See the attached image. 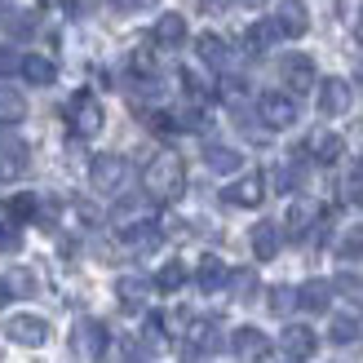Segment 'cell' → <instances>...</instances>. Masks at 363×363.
Wrapping results in <instances>:
<instances>
[{
  "instance_id": "cell-1",
  "label": "cell",
  "mask_w": 363,
  "mask_h": 363,
  "mask_svg": "<svg viewBox=\"0 0 363 363\" xmlns=\"http://www.w3.org/2000/svg\"><path fill=\"white\" fill-rule=\"evenodd\" d=\"M142 191H147L151 199H160V204L177 199L182 191H186V169H182V160L173 151H160L151 164L142 169Z\"/></svg>"
},
{
  "instance_id": "cell-2",
  "label": "cell",
  "mask_w": 363,
  "mask_h": 363,
  "mask_svg": "<svg viewBox=\"0 0 363 363\" xmlns=\"http://www.w3.org/2000/svg\"><path fill=\"white\" fill-rule=\"evenodd\" d=\"M102 102L94 94H76L67 102V124H71V133L76 138H98L102 133Z\"/></svg>"
},
{
  "instance_id": "cell-3",
  "label": "cell",
  "mask_w": 363,
  "mask_h": 363,
  "mask_svg": "<svg viewBox=\"0 0 363 363\" xmlns=\"http://www.w3.org/2000/svg\"><path fill=\"white\" fill-rule=\"evenodd\" d=\"M257 116H262L266 129H293V124H297V102L275 89V94H262L257 98Z\"/></svg>"
},
{
  "instance_id": "cell-4",
  "label": "cell",
  "mask_w": 363,
  "mask_h": 363,
  "mask_svg": "<svg viewBox=\"0 0 363 363\" xmlns=\"http://www.w3.org/2000/svg\"><path fill=\"white\" fill-rule=\"evenodd\" d=\"M279 76L288 84V98H293V94H311V89L319 84L315 80V58H306V53H288V58L279 62Z\"/></svg>"
},
{
  "instance_id": "cell-5",
  "label": "cell",
  "mask_w": 363,
  "mask_h": 363,
  "mask_svg": "<svg viewBox=\"0 0 363 363\" xmlns=\"http://www.w3.org/2000/svg\"><path fill=\"white\" fill-rule=\"evenodd\" d=\"M27 169H31V151H27V142H18L13 133H0V182L23 177Z\"/></svg>"
},
{
  "instance_id": "cell-6",
  "label": "cell",
  "mask_w": 363,
  "mask_h": 363,
  "mask_svg": "<svg viewBox=\"0 0 363 363\" xmlns=\"http://www.w3.org/2000/svg\"><path fill=\"white\" fill-rule=\"evenodd\" d=\"M124 177H129V164H124L120 155H98L94 164H89V182H94V191H120Z\"/></svg>"
},
{
  "instance_id": "cell-7",
  "label": "cell",
  "mask_w": 363,
  "mask_h": 363,
  "mask_svg": "<svg viewBox=\"0 0 363 363\" xmlns=\"http://www.w3.org/2000/svg\"><path fill=\"white\" fill-rule=\"evenodd\" d=\"M5 337L18 341V346H45V341H49V323L40 315H13V319H5Z\"/></svg>"
},
{
  "instance_id": "cell-8",
  "label": "cell",
  "mask_w": 363,
  "mask_h": 363,
  "mask_svg": "<svg viewBox=\"0 0 363 363\" xmlns=\"http://www.w3.org/2000/svg\"><path fill=\"white\" fill-rule=\"evenodd\" d=\"M315 89H319V111L328 116V120H333V116H346V111H350L354 94H350V84H346V80L328 76V80H319Z\"/></svg>"
},
{
  "instance_id": "cell-9",
  "label": "cell",
  "mask_w": 363,
  "mask_h": 363,
  "mask_svg": "<svg viewBox=\"0 0 363 363\" xmlns=\"http://www.w3.org/2000/svg\"><path fill=\"white\" fill-rule=\"evenodd\" d=\"M262 199H266V177L262 173H244L240 182L226 186V204H235V208H257Z\"/></svg>"
},
{
  "instance_id": "cell-10",
  "label": "cell",
  "mask_w": 363,
  "mask_h": 363,
  "mask_svg": "<svg viewBox=\"0 0 363 363\" xmlns=\"http://www.w3.org/2000/svg\"><path fill=\"white\" fill-rule=\"evenodd\" d=\"M297 155H311L315 164H337V160L346 155V142H341L337 133H328V129H319V133L306 138V147H301Z\"/></svg>"
},
{
  "instance_id": "cell-11",
  "label": "cell",
  "mask_w": 363,
  "mask_h": 363,
  "mask_svg": "<svg viewBox=\"0 0 363 363\" xmlns=\"http://www.w3.org/2000/svg\"><path fill=\"white\" fill-rule=\"evenodd\" d=\"M315 346H319V341H315V333L306 328V323H288V328L279 333V350L293 363H306V359L315 354Z\"/></svg>"
},
{
  "instance_id": "cell-12",
  "label": "cell",
  "mask_w": 363,
  "mask_h": 363,
  "mask_svg": "<svg viewBox=\"0 0 363 363\" xmlns=\"http://www.w3.org/2000/svg\"><path fill=\"white\" fill-rule=\"evenodd\" d=\"M230 350L240 354L244 363H262V359L270 354V341H266L262 328H235V333H230Z\"/></svg>"
},
{
  "instance_id": "cell-13",
  "label": "cell",
  "mask_w": 363,
  "mask_h": 363,
  "mask_svg": "<svg viewBox=\"0 0 363 363\" xmlns=\"http://www.w3.org/2000/svg\"><path fill=\"white\" fill-rule=\"evenodd\" d=\"M275 27H279V35H293V40L311 31V18H306V5H301V0H279Z\"/></svg>"
},
{
  "instance_id": "cell-14",
  "label": "cell",
  "mask_w": 363,
  "mask_h": 363,
  "mask_svg": "<svg viewBox=\"0 0 363 363\" xmlns=\"http://www.w3.org/2000/svg\"><path fill=\"white\" fill-rule=\"evenodd\" d=\"M151 40L160 49H177L182 40H186V18H182V13H160L155 27H151Z\"/></svg>"
},
{
  "instance_id": "cell-15",
  "label": "cell",
  "mask_w": 363,
  "mask_h": 363,
  "mask_svg": "<svg viewBox=\"0 0 363 363\" xmlns=\"http://www.w3.org/2000/svg\"><path fill=\"white\" fill-rule=\"evenodd\" d=\"M315 222H319L315 199H293V208H288V217H284V230L301 240V235H315Z\"/></svg>"
},
{
  "instance_id": "cell-16",
  "label": "cell",
  "mask_w": 363,
  "mask_h": 363,
  "mask_svg": "<svg viewBox=\"0 0 363 363\" xmlns=\"http://www.w3.org/2000/svg\"><path fill=\"white\" fill-rule=\"evenodd\" d=\"M279 244H284V230L275 222H257V226H252V252H257V262L279 257Z\"/></svg>"
},
{
  "instance_id": "cell-17",
  "label": "cell",
  "mask_w": 363,
  "mask_h": 363,
  "mask_svg": "<svg viewBox=\"0 0 363 363\" xmlns=\"http://www.w3.org/2000/svg\"><path fill=\"white\" fill-rule=\"evenodd\" d=\"M328 301H333V284L328 279H311V284L297 288V306H301V311H311V315L328 311Z\"/></svg>"
},
{
  "instance_id": "cell-18",
  "label": "cell",
  "mask_w": 363,
  "mask_h": 363,
  "mask_svg": "<svg viewBox=\"0 0 363 363\" xmlns=\"http://www.w3.org/2000/svg\"><path fill=\"white\" fill-rule=\"evenodd\" d=\"M204 164L213 173H240L244 169V155L235 151V147H222V142H208V147H204Z\"/></svg>"
},
{
  "instance_id": "cell-19",
  "label": "cell",
  "mask_w": 363,
  "mask_h": 363,
  "mask_svg": "<svg viewBox=\"0 0 363 363\" xmlns=\"http://www.w3.org/2000/svg\"><path fill=\"white\" fill-rule=\"evenodd\" d=\"M147 293H151V284L138 279V275H120V284H116V297H120L124 311H142V306H147Z\"/></svg>"
},
{
  "instance_id": "cell-20",
  "label": "cell",
  "mask_w": 363,
  "mask_h": 363,
  "mask_svg": "<svg viewBox=\"0 0 363 363\" xmlns=\"http://www.w3.org/2000/svg\"><path fill=\"white\" fill-rule=\"evenodd\" d=\"M270 45H279V27H275V18H262V23H252L244 31V49L248 53H266Z\"/></svg>"
},
{
  "instance_id": "cell-21",
  "label": "cell",
  "mask_w": 363,
  "mask_h": 363,
  "mask_svg": "<svg viewBox=\"0 0 363 363\" xmlns=\"http://www.w3.org/2000/svg\"><path fill=\"white\" fill-rule=\"evenodd\" d=\"M226 279H230V270H226L222 257H204V262L195 266V284L204 288V293H217V288H226Z\"/></svg>"
},
{
  "instance_id": "cell-22",
  "label": "cell",
  "mask_w": 363,
  "mask_h": 363,
  "mask_svg": "<svg viewBox=\"0 0 363 363\" xmlns=\"http://www.w3.org/2000/svg\"><path fill=\"white\" fill-rule=\"evenodd\" d=\"M18 71H23V80H27V84H53V76H58L53 58H40V53H23Z\"/></svg>"
},
{
  "instance_id": "cell-23",
  "label": "cell",
  "mask_w": 363,
  "mask_h": 363,
  "mask_svg": "<svg viewBox=\"0 0 363 363\" xmlns=\"http://www.w3.org/2000/svg\"><path fill=\"white\" fill-rule=\"evenodd\" d=\"M186 341H191V350H199V354H213L217 346H222V333H217V323H208V319H199V323H191V333H186Z\"/></svg>"
},
{
  "instance_id": "cell-24",
  "label": "cell",
  "mask_w": 363,
  "mask_h": 363,
  "mask_svg": "<svg viewBox=\"0 0 363 363\" xmlns=\"http://www.w3.org/2000/svg\"><path fill=\"white\" fill-rule=\"evenodd\" d=\"M18 120H27V98L9 84H0V124H18Z\"/></svg>"
},
{
  "instance_id": "cell-25",
  "label": "cell",
  "mask_w": 363,
  "mask_h": 363,
  "mask_svg": "<svg viewBox=\"0 0 363 363\" xmlns=\"http://www.w3.org/2000/svg\"><path fill=\"white\" fill-rule=\"evenodd\" d=\"M328 337L337 341V346H354V341L363 337V323H359L354 315H333V323H328Z\"/></svg>"
},
{
  "instance_id": "cell-26",
  "label": "cell",
  "mask_w": 363,
  "mask_h": 363,
  "mask_svg": "<svg viewBox=\"0 0 363 363\" xmlns=\"http://www.w3.org/2000/svg\"><path fill=\"white\" fill-rule=\"evenodd\" d=\"M195 53H199V62L222 67V62H226V40H222V35H213V31H204V35L195 40Z\"/></svg>"
},
{
  "instance_id": "cell-27",
  "label": "cell",
  "mask_w": 363,
  "mask_h": 363,
  "mask_svg": "<svg viewBox=\"0 0 363 363\" xmlns=\"http://www.w3.org/2000/svg\"><path fill=\"white\" fill-rule=\"evenodd\" d=\"M35 208H40V204H35V195H27V191H18V195H9V199H5V217H9V222H18V226L31 222Z\"/></svg>"
},
{
  "instance_id": "cell-28",
  "label": "cell",
  "mask_w": 363,
  "mask_h": 363,
  "mask_svg": "<svg viewBox=\"0 0 363 363\" xmlns=\"http://www.w3.org/2000/svg\"><path fill=\"white\" fill-rule=\"evenodd\" d=\"M80 337H84V350L94 354V359L106 354V328H102L98 319H84V323H80Z\"/></svg>"
},
{
  "instance_id": "cell-29",
  "label": "cell",
  "mask_w": 363,
  "mask_h": 363,
  "mask_svg": "<svg viewBox=\"0 0 363 363\" xmlns=\"http://www.w3.org/2000/svg\"><path fill=\"white\" fill-rule=\"evenodd\" d=\"M182 284H186V266H182V262H164V266H160V275H155L160 293H177Z\"/></svg>"
},
{
  "instance_id": "cell-30",
  "label": "cell",
  "mask_w": 363,
  "mask_h": 363,
  "mask_svg": "<svg viewBox=\"0 0 363 363\" xmlns=\"http://www.w3.org/2000/svg\"><path fill=\"white\" fill-rule=\"evenodd\" d=\"M266 311L270 315H288V311H297V288H270L266 293Z\"/></svg>"
},
{
  "instance_id": "cell-31",
  "label": "cell",
  "mask_w": 363,
  "mask_h": 363,
  "mask_svg": "<svg viewBox=\"0 0 363 363\" xmlns=\"http://www.w3.org/2000/svg\"><path fill=\"white\" fill-rule=\"evenodd\" d=\"M0 23H5V31H9V35H23V40L35 31V18H31L27 9H5V13H0Z\"/></svg>"
},
{
  "instance_id": "cell-32",
  "label": "cell",
  "mask_w": 363,
  "mask_h": 363,
  "mask_svg": "<svg viewBox=\"0 0 363 363\" xmlns=\"http://www.w3.org/2000/svg\"><path fill=\"white\" fill-rule=\"evenodd\" d=\"M226 284H230V293L240 297V301H248L252 293H257V275H252V270H230Z\"/></svg>"
},
{
  "instance_id": "cell-33",
  "label": "cell",
  "mask_w": 363,
  "mask_h": 363,
  "mask_svg": "<svg viewBox=\"0 0 363 363\" xmlns=\"http://www.w3.org/2000/svg\"><path fill=\"white\" fill-rule=\"evenodd\" d=\"M5 288H9V293H18V297H31L35 293V275H31V270H13V275L5 279Z\"/></svg>"
},
{
  "instance_id": "cell-34",
  "label": "cell",
  "mask_w": 363,
  "mask_h": 363,
  "mask_svg": "<svg viewBox=\"0 0 363 363\" xmlns=\"http://www.w3.org/2000/svg\"><path fill=\"white\" fill-rule=\"evenodd\" d=\"M341 257H346V262H363V226H354L346 240H341Z\"/></svg>"
},
{
  "instance_id": "cell-35",
  "label": "cell",
  "mask_w": 363,
  "mask_h": 363,
  "mask_svg": "<svg viewBox=\"0 0 363 363\" xmlns=\"http://www.w3.org/2000/svg\"><path fill=\"white\" fill-rule=\"evenodd\" d=\"M337 293H346V297H354V301H363V275H337Z\"/></svg>"
},
{
  "instance_id": "cell-36",
  "label": "cell",
  "mask_w": 363,
  "mask_h": 363,
  "mask_svg": "<svg viewBox=\"0 0 363 363\" xmlns=\"http://www.w3.org/2000/svg\"><path fill=\"white\" fill-rule=\"evenodd\" d=\"M182 84H186V94H191V98H208V94H213L208 80H204V76H195V71H182Z\"/></svg>"
},
{
  "instance_id": "cell-37",
  "label": "cell",
  "mask_w": 363,
  "mask_h": 363,
  "mask_svg": "<svg viewBox=\"0 0 363 363\" xmlns=\"http://www.w3.org/2000/svg\"><path fill=\"white\" fill-rule=\"evenodd\" d=\"M18 62H23V58H18L13 49H0V76H13V71H18Z\"/></svg>"
},
{
  "instance_id": "cell-38",
  "label": "cell",
  "mask_w": 363,
  "mask_h": 363,
  "mask_svg": "<svg viewBox=\"0 0 363 363\" xmlns=\"http://www.w3.org/2000/svg\"><path fill=\"white\" fill-rule=\"evenodd\" d=\"M155 5V0H116V9L120 13H133V9H151Z\"/></svg>"
},
{
  "instance_id": "cell-39",
  "label": "cell",
  "mask_w": 363,
  "mask_h": 363,
  "mask_svg": "<svg viewBox=\"0 0 363 363\" xmlns=\"http://www.w3.org/2000/svg\"><path fill=\"white\" fill-rule=\"evenodd\" d=\"M0 248H18V230L13 226H0Z\"/></svg>"
},
{
  "instance_id": "cell-40",
  "label": "cell",
  "mask_w": 363,
  "mask_h": 363,
  "mask_svg": "<svg viewBox=\"0 0 363 363\" xmlns=\"http://www.w3.org/2000/svg\"><path fill=\"white\" fill-rule=\"evenodd\" d=\"M9 301V288H5V279H0V306H5Z\"/></svg>"
},
{
  "instance_id": "cell-41",
  "label": "cell",
  "mask_w": 363,
  "mask_h": 363,
  "mask_svg": "<svg viewBox=\"0 0 363 363\" xmlns=\"http://www.w3.org/2000/svg\"><path fill=\"white\" fill-rule=\"evenodd\" d=\"M244 5H262V0H244Z\"/></svg>"
}]
</instances>
